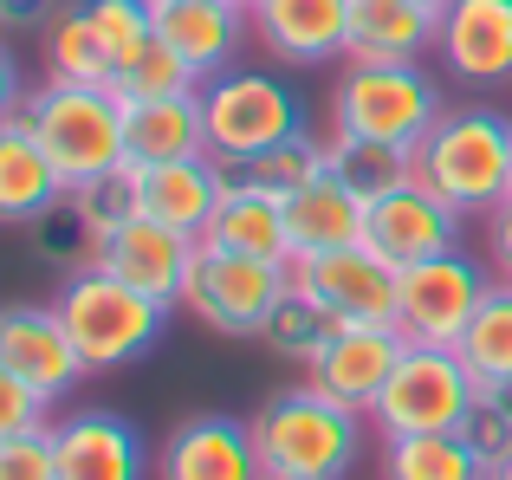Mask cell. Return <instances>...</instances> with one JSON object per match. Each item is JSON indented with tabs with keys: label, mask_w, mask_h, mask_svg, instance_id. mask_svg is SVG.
<instances>
[{
	"label": "cell",
	"mask_w": 512,
	"mask_h": 480,
	"mask_svg": "<svg viewBox=\"0 0 512 480\" xmlns=\"http://www.w3.org/2000/svg\"><path fill=\"white\" fill-rule=\"evenodd\" d=\"M26 104V85H20V59L7 52V39H0V117H13Z\"/></svg>",
	"instance_id": "39"
},
{
	"label": "cell",
	"mask_w": 512,
	"mask_h": 480,
	"mask_svg": "<svg viewBox=\"0 0 512 480\" xmlns=\"http://www.w3.org/2000/svg\"><path fill=\"white\" fill-rule=\"evenodd\" d=\"M461 435L487 455V468L500 455H512V377L500 383H480L474 390V409H467V422H461Z\"/></svg>",
	"instance_id": "34"
},
{
	"label": "cell",
	"mask_w": 512,
	"mask_h": 480,
	"mask_svg": "<svg viewBox=\"0 0 512 480\" xmlns=\"http://www.w3.org/2000/svg\"><path fill=\"white\" fill-rule=\"evenodd\" d=\"M247 429L266 480H350L363 468V442H370V416L312 383L266 396L247 416Z\"/></svg>",
	"instance_id": "1"
},
{
	"label": "cell",
	"mask_w": 512,
	"mask_h": 480,
	"mask_svg": "<svg viewBox=\"0 0 512 480\" xmlns=\"http://www.w3.org/2000/svg\"><path fill=\"white\" fill-rule=\"evenodd\" d=\"M52 312H59L65 338L78 344L91 377H98V370L143 364V357L163 344V325H169V305H156L150 292L124 286V279L104 273V266H72V279H65L59 299H52Z\"/></svg>",
	"instance_id": "4"
},
{
	"label": "cell",
	"mask_w": 512,
	"mask_h": 480,
	"mask_svg": "<svg viewBox=\"0 0 512 480\" xmlns=\"http://www.w3.org/2000/svg\"><path fill=\"white\" fill-rule=\"evenodd\" d=\"M376 480H487V455L461 429L389 435L383 455H376Z\"/></svg>",
	"instance_id": "26"
},
{
	"label": "cell",
	"mask_w": 512,
	"mask_h": 480,
	"mask_svg": "<svg viewBox=\"0 0 512 480\" xmlns=\"http://www.w3.org/2000/svg\"><path fill=\"white\" fill-rule=\"evenodd\" d=\"M59 202H65V182L52 169L39 130L26 124V111L0 117V228H33Z\"/></svg>",
	"instance_id": "20"
},
{
	"label": "cell",
	"mask_w": 512,
	"mask_h": 480,
	"mask_svg": "<svg viewBox=\"0 0 512 480\" xmlns=\"http://www.w3.org/2000/svg\"><path fill=\"white\" fill-rule=\"evenodd\" d=\"M78 7H85V20H91V33H98V46H104V59H111L117 78L156 46V7L150 0H78Z\"/></svg>",
	"instance_id": "29"
},
{
	"label": "cell",
	"mask_w": 512,
	"mask_h": 480,
	"mask_svg": "<svg viewBox=\"0 0 512 480\" xmlns=\"http://www.w3.org/2000/svg\"><path fill=\"white\" fill-rule=\"evenodd\" d=\"M292 292L318 299L344 325H396V266L370 247H331V253H292Z\"/></svg>",
	"instance_id": "10"
},
{
	"label": "cell",
	"mask_w": 512,
	"mask_h": 480,
	"mask_svg": "<svg viewBox=\"0 0 512 480\" xmlns=\"http://www.w3.org/2000/svg\"><path fill=\"white\" fill-rule=\"evenodd\" d=\"M441 33V13L422 0H350L344 65H415Z\"/></svg>",
	"instance_id": "22"
},
{
	"label": "cell",
	"mask_w": 512,
	"mask_h": 480,
	"mask_svg": "<svg viewBox=\"0 0 512 480\" xmlns=\"http://www.w3.org/2000/svg\"><path fill=\"white\" fill-rule=\"evenodd\" d=\"M402 351H409V338H402L396 325H344L338 338L305 364V383L370 416L383 383H389V370L402 364Z\"/></svg>",
	"instance_id": "17"
},
{
	"label": "cell",
	"mask_w": 512,
	"mask_h": 480,
	"mask_svg": "<svg viewBox=\"0 0 512 480\" xmlns=\"http://www.w3.org/2000/svg\"><path fill=\"white\" fill-rule=\"evenodd\" d=\"M150 7H182V0H150Z\"/></svg>",
	"instance_id": "42"
},
{
	"label": "cell",
	"mask_w": 512,
	"mask_h": 480,
	"mask_svg": "<svg viewBox=\"0 0 512 480\" xmlns=\"http://www.w3.org/2000/svg\"><path fill=\"white\" fill-rule=\"evenodd\" d=\"M201 111H208V156L227 169L260 163L266 150L305 137V98L266 65H227L201 85Z\"/></svg>",
	"instance_id": "5"
},
{
	"label": "cell",
	"mask_w": 512,
	"mask_h": 480,
	"mask_svg": "<svg viewBox=\"0 0 512 480\" xmlns=\"http://www.w3.org/2000/svg\"><path fill=\"white\" fill-rule=\"evenodd\" d=\"M52 468L59 480H150V448L130 416L78 409L52 422Z\"/></svg>",
	"instance_id": "16"
},
{
	"label": "cell",
	"mask_w": 512,
	"mask_h": 480,
	"mask_svg": "<svg viewBox=\"0 0 512 480\" xmlns=\"http://www.w3.org/2000/svg\"><path fill=\"white\" fill-rule=\"evenodd\" d=\"M318 169H331V156H325V137H292V143H279V150H266L260 163H247L240 176H253L260 189H273V195H292L299 182H312Z\"/></svg>",
	"instance_id": "33"
},
{
	"label": "cell",
	"mask_w": 512,
	"mask_h": 480,
	"mask_svg": "<svg viewBox=\"0 0 512 480\" xmlns=\"http://www.w3.org/2000/svg\"><path fill=\"white\" fill-rule=\"evenodd\" d=\"M247 20L260 52L279 65L344 59L350 46V0H260V7H247Z\"/></svg>",
	"instance_id": "18"
},
{
	"label": "cell",
	"mask_w": 512,
	"mask_h": 480,
	"mask_svg": "<svg viewBox=\"0 0 512 480\" xmlns=\"http://www.w3.org/2000/svg\"><path fill=\"white\" fill-rule=\"evenodd\" d=\"M338 331H344V318H331L325 305L305 299V292H286V299H279V312L266 318L260 344H266L273 357H286V364H312V357L325 351Z\"/></svg>",
	"instance_id": "30"
},
{
	"label": "cell",
	"mask_w": 512,
	"mask_h": 480,
	"mask_svg": "<svg viewBox=\"0 0 512 480\" xmlns=\"http://www.w3.org/2000/svg\"><path fill=\"white\" fill-rule=\"evenodd\" d=\"M487 292H493L487 266L461 247L435 253V260H422V266H402L396 273V331L409 344H448L454 351Z\"/></svg>",
	"instance_id": "9"
},
{
	"label": "cell",
	"mask_w": 512,
	"mask_h": 480,
	"mask_svg": "<svg viewBox=\"0 0 512 480\" xmlns=\"http://www.w3.org/2000/svg\"><path fill=\"white\" fill-rule=\"evenodd\" d=\"M156 480H266L253 455V429L234 416H188L163 442Z\"/></svg>",
	"instance_id": "19"
},
{
	"label": "cell",
	"mask_w": 512,
	"mask_h": 480,
	"mask_svg": "<svg viewBox=\"0 0 512 480\" xmlns=\"http://www.w3.org/2000/svg\"><path fill=\"white\" fill-rule=\"evenodd\" d=\"M487 266L512 286V195L487 215Z\"/></svg>",
	"instance_id": "37"
},
{
	"label": "cell",
	"mask_w": 512,
	"mask_h": 480,
	"mask_svg": "<svg viewBox=\"0 0 512 480\" xmlns=\"http://www.w3.org/2000/svg\"><path fill=\"white\" fill-rule=\"evenodd\" d=\"M52 409L33 383H20L7 364H0V442H20V435H46L52 429Z\"/></svg>",
	"instance_id": "35"
},
{
	"label": "cell",
	"mask_w": 512,
	"mask_h": 480,
	"mask_svg": "<svg viewBox=\"0 0 512 480\" xmlns=\"http://www.w3.org/2000/svg\"><path fill=\"white\" fill-rule=\"evenodd\" d=\"M59 13V0H0V33H20V26H46Z\"/></svg>",
	"instance_id": "38"
},
{
	"label": "cell",
	"mask_w": 512,
	"mask_h": 480,
	"mask_svg": "<svg viewBox=\"0 0 512 480\" xmlns=\"http://www.w3.org/2000/svg\"><path fill=\"white\" fill-rule=\"evenodd\" d=\"M46 78H65V85H111V59H104L98 33H91L85 7H59L46 20Z\"/></svg>",
	"instance_id": "28"
},
{
	"label": "cell",
	"mask_w": 512,
	"mask_h": 480,
	"mask_svg": "<svg viewBox=\"0 0 512 480\" xmlns=\"http://www.w3.org/2000/svg\"><path fill=\"white\" fill-rule=\"evenodd\" d=\"M240 7H260V0H240Z\"/></svg>",
	"instance_id": "43"
},
{
	"label": "cell",
	"mask_w": 512,
	"mask_h": 480,
	"mask_svg": "<svg viewBox=\"0 0 512 480\" xmlns=\"http://www.w3.org/2000/svg\"><path fill=\"white\" fill-rule=\"evenodd\" d=\"M227 176L234 169L214 163V156H175V163H130V202L137 215L163 221V228L201 240L227 195Z\"/></svg>",
	"instance_id": "13"
},
{
	"label": "cell",
	"mask_w": 512,
	"mask_h": 480,
	"mask_svg": "<svg viewBox=\"0 0 512 480\" xmlns=\"http://www.w3.org/2000/svg\"><path fill=\"white\" fill-rule=\"evenodd\" d=\"M286 292H292V260H253V253H227L201 240L182 286V312L208 325L214 338H260Z\"/></svg>",
	"instance_id": "7"
},
{
	"label": "cell",
	"mask_w": 512,
	"mask_h": 480,
	"mask_svg": "<svg viewBox=\"0 0 512 480\" xmlns=\"http://www.w3.org/2000/svg\"><path fill=\"white\" fill-rule=\"evenodd\" d=\"M422 7H435V13H448V7H454V0H422Z\"/></svg>",
	"instance_id": "41"
},
{
	"label": "cell",
	"mask_w": 512,
	"mask_h": 480,
	"mask_svg": "<svg viewBox=\"0 0 512 480\" xmlns=\"http://www.w3.org/2000/svg\"><path fill=\"white\" fill-rule=\"evenodd\" d=\"M363 215L370 195L344 176V169H318L312 182L286 195V228H292V253H331V247H357L363 240Z\"/></svg>",
	"instance_id": "21"
},
{
	"label": "cell",
	"mask_w": 512,
	"mask_h": 480,
	"mask_svg": "<svg viewBox=\"0 0 512 480\" xmlns=\"http://www.w3.org/2000/svg\"><path fill=\"white\" fill-rule=\"evenodd\" d=\"M325 156L363 195H383V189H396V182H409V150H389V143H350L338 130H325Z\"/></svg>",
	"instance_id": "31"
},
{
	"label": "cell",
	"mask_w": 512,
	"mask_h": 480,
	"mask_svg": "<svg viewBox=\"0 0 512 480\" xmlns=\"http://www.w3.org/2000/svg\"><path fill=\"white\" fill-rule=\"evenodd\" d=\"M124 150H130V163L208 156V111H201V91H182V98H124Z\"/></svg>",
	"instance_id": "25"
},
{
	"label": "cell",
	"mask_w": 512,
	"mask_h": 480,
	"mask_svg": "<svg viewBox=\"0 0 512 480\" xmlns=\"http://www.w3.org/2000/svg\"><path fill=\"white\" fill-rule=\"evenodd\" d=\"M208 247L227 253H253V260H292V228H286V195L260 189L253 176H227V195L208 221Z\"/></svg>",
	"instance_id": "24"
},
{
	"label": "cell",
	"mask_w": 512,
	"mask_h": 480,
	"mask_svg": "<svg viewBox=\"0 0 512 480\" xmlns=\"http://www.w3.org/2000/svg\"><path fill=\"white\" fill-rule=\"evenodd\" d=\"M435 59L474 91L512 85V0H454L441 13Z\"/></svg>",
	"instance_id": "15"
},
{
	"label": "cell",
	"mask_w": 512,
	"mask_h": 480,
	"mask_svg": "<svg viewBox=\"0 0 512 480\" xmlns=\"http://www.w3.org/2000/svg\"><path fill=\"white\" fill-rule=\"evenodd\" d=\"M201 85H208V78H201L188 59H175L163 39H156V46L143 52V59L130 65L111 91H117V98H182V91H201Z\"/></svg>",
	"instance_id": "32"
},
{
	"label": "cell",
	"mask_w": 512,
	"mask_h": 480,
	"mask_svg": "<svg viewBox=\"0 0 512 480\" xmlns=\"http://www.w3.org/2000/svg\"><path fill=\"white\" fill-rule=\"evenodd\" d=\"M0 480H59V468H52V429L0 442Z\"/></svg>",
	"instance_id": "36"
},
{
	"label": "cell",
	"mask_w": 512,
	"mask_h": 480,
	"mask_svg": "<svg viewBox=\"0 0 512 480\" xmlns=\"http://www.w3.org/2000/svg\"><path fill=\"white\" fill-rule=\"evenodd\" d=\"M454 351H461L474 390H480V383L512 377V286H506V279H493V292L480 299L474 325L461 331V344H454Z\"/></svg>",
	"instance_id": "27"
},
{
	"label": "cell",
	"mask_w": 512,
	"mask_h": 480,
	"mask_svg": "<svg viewBox=\"0 0 512 480\" xmlns=\"http://www.w3.org/2000/svg\"><path fill=\"white\" fill-rule=\"evenodd\" d=\"M409 176L435 189L448 208L487 221L512 195V117L467 104V111H441L435 130L409 150Z\"/></svg>",
	"instance_id": "2"
},
{
	"label": "cell",
	"mask_w": 512,
	"mask_h": 480,
	"mask_svg": "<svg viewBox=\"0 0 512 480\" xmlns=\"http://www.w3.org/2000/svg\"><path fill=\"white\" fill-rule=\"evenodd\" d=\"M0 364L20 383H33L46 403H65L91 377L52 305H0Z\"/></svg>",
	"instance_id": "14"
},
{
	"label": "cell",
	"mask_w": 512,
	"mask_h": 480,
	"mask_svg": "<svg viewBox=\"0 0 512 480\" xmlns=\"http://www.w3.org/2000/svg\"><path fill=\"white\" fill-rule=\"evenodd\" d=\"M487 480H512V455H500V461H493V468H487Z\"/></svg>",
	"instance_id": "40"
},
{
	"label": "cell",
	"mask_w": 512,
	"mask_h": 480,
	"mask_svg": "<svg viewBox=\"0 0 512 480\" xmlns=\"http://www.w3.org/2000/svg\"><path fill=\"white\" fill-rule=\"evenodd\" d=\"M20 111H26V124L39 130V143H46L65 195L117 176V169H130L124 98H117L111 85H65V78H46V85L26 91Z\"/></svg>",
	"instance_id": "3"
},
{
	"label": "cell",
	"mask_w": 512,
	"mask_h": 480,
	"mask_svg": "<svg viewBox=\"0 0 512 480\" xmlns=\"http://www.w3.org/2000/svg\"><path fill=\"white\" fill-rule=\"evenodd\" d=\"M467 409H474V377H467L461 351L448 344H409L402 364L389 370L383 396L370 409V429L383 435H441V429H461Z\"/></svg>",
	"instance_id": "8"
},
{
	"label": "cell",
	"mask_w": 512,
	"mask_h": 480,
	"mask_svg": "<svg viewBox=\"0 0 512 480\" xmlns=\"http://www.w3.org/2000/svg\"><path fill=\"white\" fill-rule=\"evenodd\" d=\"M461 221H467L461 208H448L435 189H422V182L409 176V182H396V189L370 195L363 247L402 273V266H422V260H435V253L461 247Z\"/></svg>",
	"instance_id": "11"
},
{
	"label": "cell",
	"mask_w": 512,
	"mask_h": 480,
	"mask_svg": "<svg viewBox=\"0 0 512 480\" xmlns=\"http://www.w3.org/2000/svg\"><path fill=\"white\" fill-rule=\"evenodd\" d=\"M448 111L435 78L415 65H344L338 91H331V130L350 143H389V150H415Z\"/></svg>",
	"instance_id": "6"
},
{
	"label": "cell",
	"mask_w": 512,
	"mask_h": 480,
	"mask_svg": "<svg viewBox=\"0 0 512 480\" xmlns=\"http://www.w3.org/2000/svg\"><path fill=\"white\" fill-rule=\"evenodd\" d=\"M247 33H253V20H247L240 0H182V7H156V39H163L175 59L195 65L201 78L227 72Z\"/></svg>",
	"instance_id": "23"
},
{
	"label": "cell",
	"mask_w": 512,
	"mask_h": 480,
	"mask_svg": "<svg viewBox=\"0 0 512 480\" xmlns=\"http://www.w3.org/2000/svg\"><path fill=\"white\" fill-rule=\"evenodd\" d=\"M195 247L201 240L175 234V228H163V221H150V215H130V221H117L111 234H98L91 266L117 273L124 286L150 292L156 305L175 312V305H182V286H188V266H195Z\"/></svg>",
	"instance_id": "12"
}]
</instances>
